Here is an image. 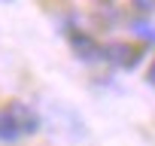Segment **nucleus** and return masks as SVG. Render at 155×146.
<instances>
[{
	"label": "nucleus",
	"mask_w": 155,
	"mask_h": 146,
	"mask_svg": "<svg viewBox=\"0 0 155 146\" xmlns=\"http://www.w3.org/2000/svg\"><path fill=\"white\" fill-rule=\"evenodd\" d=\"M9 119L15 122V128H18V134H34L37 128H40V116L28 107V104H9Z\"/></svg>",
	"instance_id": "f257e3e1"
},
{
	"label": "nucleus",
	"mask_w": 155,
	"mask_h": 146,
	"mask_svg": "<svg viewBox=\"0 0 155 146\" xmlns=\"http://www.w3.org/2000/svg\"><path fill=\"white\" fill-rule=\"evenodd\" d=\"M149 82L155 85V61H152V67H149Z\"/></svg>",
	"instance_id": "0eeeda50"
},
{
	"label": "nucleus",
	"mask_w": 155,
	"mask_h": 146,
	"mask_svg": "<svg viewBox=\"0 0 155 146\" xmlns=\"http://www.w3.org/2000/svg\"><path fill=\"white\" fill-rule=\"evenodd\" d=\"M15 137H21L15 122L9 119V113H0V140H15Z\"/></svg>",
	"instance_id": "7ed1b4c3"
},
{
	"label": "nucleus",
	"mask_w": 155,
	"mask_h": 146,
	"mask_svg": "<svg viewBox=\"0 0 155 146\" xmlns=\"http://www.w3.org/2000/svg\"><path fill=\"white\" fill-rule=\"evenodd\" d=\"M134 34L143 37V40H155V28L146 25V22H134Z\"/></svg>",
	"instance_id": "39448f33"
},
{
	"label": "nucleus",
	"mask_w": 155,
	"mask_h": 146,
	"mask_svg": "<svg viewBox=\"0 0 155 146\" xmlns=\"http://www.w3.org/2000/svg\"><path fill=\"white\" fill-rule=\"evenodd\" d=\"M134 6H137L140 12H152V9H155V0H134Z\"/></svg>",
	"instance_id": "423d86ee"
},
{
	"label": "nucleus",
	"mask_w": 155,
	"mask_h": 146,
	"mask_svg": "<svg viewBox=\"0 0 155 146\" xmlns=\"http://www.w3.org/2000/svg\"><path fill=\"white\" fill-rule=\"evenodd\" d=\"M107 58H110L113 64H119V67H134V64L140 61L137 49L128 46V43H113V46H107Z\"/></svg>",
	"instance_id": "f03ea898"
},
{
	"label": "nucleus",
	"mask_w": 155,
	"mask_h": 146,
	"mask_svg": "<svg viewBox=\"0 0 155 146\" xmlns=\"http://www.w3.org/2000/svg\"><path fill=\"white\" fill-rule=\"evenodd\" d=\"M73 46L79 49L82 58H94V52H97V46H94L91 40H85V37H73Z\"/></svg>",
	"instance_id": "20e7f679"
}]
</instances>
